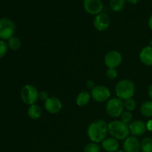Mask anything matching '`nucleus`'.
I'll use <instances>...</instances> for the list:
<instances>
[{
	"label": "nucleus",
	"mask_w": 152,
	"mask_h": 152,
	"mask_svg": "<svg viewBox=\"0 0 152 152\" xmlns=\"http://www.w3.org/2000/svg\"><path fill=\"white\" fill-rule=\"evenodd\" d=\"M148 96H149L150 99L152 100V84L149 86V88H148Z\"/></svg>",
	"instance_id": "30"
},
{
	"label": "nucleus",
	"mask_w": 152,
	"mask_h": 152,
	"mask_svg": "<svg viewBox=\"0 0 152 152\" xmlns=\"http://www.w3.org/2000/svg\"><path fill=\"white\" fill-rule=\"evenodd\" d=\"M139 58L142 63L147 66H152V47L145 46L140 50Z\"/></svg>",
	"instance_id": "14"
},
{
	"label": "nucleus",
	"mask_w": 152,
	"mask_h": 152,
	"mask_svg": "<svg viewBox=\"0 0 152 152\" xmlns=\"http://www.w3.org/2000/svg\"><path fill=\"white\" fill-rule=\"evenodd\" d=\"M150 45H151V47H152V38H151V41H150Z\"/></svg>",
	"instance_id": "34"
},
{
	"label": "nucleus",
	"mask_w": 152,
	"mask_h": 152,
	"mask_svg": "<svg viewBox=\"0 0 152 152\" xmlns=\"http://www.w3.org/2000/svg\"><path fill=\"white\" fill-rule=\"evenodd\" d=\"M116 152H125V151H123V150H118V151H116Z\"/></svg>",
	"instance_id": "33"
},
{
	"label": "nucleus",
	"mask_w": 152,
	"mask_h": 152,
	"mask_svg": "<svg viewBox=\"0 0 152 152\" xmlns=\"http://www.w3.org/2000/svg\"><path fill=\"white\" fill-rule=\"evenodd\" d=\"M91 95L96 102H104L110 99L111 91L106 86H96L91 90Z\"/></svg>",
	"instance_id": "7"
},
{
	"label": "nucleus",
	"mask_w": 152,
	"mask_h": 152,
	"mask_svg": "<svg viewBox=\"0 0 152 152\" xmlns=\"http://www.w3.org/2000/svg\"><path fill=\"white\" fill-rule=\"evenodd\" d=\"M110 18L106 13H101L96 15L94 19V26L98 31H104L108 28L110 25Z\"/></svg>",
	"instance_id": "11"
},
{
	"label": "nucleus",
	"mask_w": 152,
	"mask_h": 152,
	"mask_svg": "<svg viewBox=\"0 0 152 152\" xmlns=\"http://www.w3.org/2000/svg\"><path fill=\"white\" fill-rule=\"evenodd\" d=\"M140 112L144 117H152V100L145 101L141 105Z\"/></svg>",
	"instance_id": "18"
},
{
	"label": "nucleus",
	"mask_w": 152,
	"mask_h": 152,
	"mask_svg": "<svg viewBox=\"0 0 152 152\" xmlns=\"http://www.w3.org/2000/svg\"><path fill=\"white\" fill-rule=\"evenodd\" d=\"M122 61H123V56L121 53L117 50L108 51L104 59V62L108 68H117L121 65Z\"/></svg>",
	"instance_id": "8"
},
{
	"label": "nucleus",
	"mask_w": 152,
	"mask_h": 152,
	"mask_svg": "<svg viewBox=\"0 0 152 152\" xmlns=\"http://www.w3.org/2000/svg\"><path fill=\"white\" fill-rule=\"evenodd\" d=\"M115 93L117 98L126 100L133 97L135 93V86L133 82L128 79L122 80L115 87Z\"/></svg>",
	"instance_id": "3"
},
{
	"label": "nucleus",
	"mask_w": 152,
	"mask_h": 152,
	"mask_svg": "<svg viewBox=\"0 0 152 152\" xmlns=\"http://www.w3.org/2000/svg\"><path fill=\"white\" fill-rule=\"evenodd\" d=\"M28 115L31 120H38L42 115L41 107L37 104L30 105L28 109Z\"/></svg>",
	"instance_id": "17"
},
{
	"label": "nucleus",
	"mask_w": 152,
	"mask_h": 152,
	"mask_svg": "<svg viewBox=\"0 0 152 152\" xmlns=\"http://www.w3.org/2000/svg\"><path fill=\"white\" fill-rule=\"evenodd\" d=\"M16 27L13 21L7 18L0 19V39L3 40L7 39L13 37Z\"/></svg>",
	"instance_id": "6"
},
{
	"label": "nucleus",
	"mask_w": 152,
	"mask_h": 152,
	"mask_svg": "<svg viewBox=\"0 0 152 152\" xmlns=\"http://www.w3.org/2000/svg\"><path fill=\"white\" fill-rule=\"evenodd\" d=\"M129 128L130 133L134 137L142 136L147 131L146 123L142 120H135L129 125Z\"/></svg>",
	"instance_id": "13"
},
{
	"label": "nucleus",
	"mask_w": 152,
	"mask_h": 152,
	"mask_svg": "<svg viewBox=\"0 0 152 152\" xmlns=\"http://www.w3.org/2000/svg\"><path fill=\"white\" fill-rule=\"evenodd\" d=\"M123 149L125 152H140V142L134 136H129L124 141Z\"/></svg>",
	"instance_id": "12"
},
{
	"label": "nucleus",
	"mask_w": 152,
	"mask_h": 152,
	"mask_svg": "<svg viewBox=\"0 0 152 152\" xmlns=\"http://www.w3.org/2000/svg\"><path fill=\"white\" fill-rule=\"evenodd\" d=\"M108 124L104 120H98L92 122L88 127L87 134L91 141L96 143L102 142L108 134Z\"/></svg>",
	"instance_id": "1"
},
{
	"label": "nucleus",
	"mask_w": 152,
	"mask_h": 152,
	"mask_svg": "<svg viewBox=\"0 0 152 152\" xmlns=\"http://www.w3.org/2000/svg\"><path fill=\"white\" fill-rule=\"evenodd\" d=\"M126 1H127L128 2H129L130 4H137L138 2H139L140 0H126Z\"/></svg>",
	"instance_id": "32"
},
{
	"label": "nucleus",
	"mask_w": 152,
	"mask_h": 152,
	"mask_svg": "<svg viewBox=\"0 0 152 152\" xmlns=\"http://www.w3.org/2000/svg\"><path fill=\"white\" fill-rule=\"evenodd\" d=\"M106 112L110 117L117 118L121 116L124 110V103L123 101L119 98H111L108 100L106 104Z\"/></svg>",
	"instance_id": "5"
},
{
	"label": "nucleus",
	"mask_w": 152,
	"mask_h": 152,
	"mask_svg": "<svg viewBox=\"0 0 152 152\" xmlns=\"http://www.w3.org/2000/svg\"><path fill=\"white\" fill-rule=\"evenodd\" d=\"M21 98L25 104L28 105H34L38 101L39 91L35 86L26 85L21 90Z\"/></svg>",
	"instance_id": "4"
},
{
	"label": "nucleus",
	"mask_w": 152,
	"mask_h": 152,
	"mask_svg": "<svg viewBox=\"0 0 152 152\" xmlns=\"http://www.w3.org/2000/svg\"><path fill=\"white\" fill-rule=\"evenodd\" d=\"M126 0H110V8L114 12H120L124 7Z\"/></svg>",
	"instance_id": "19"
},
{
	"label": "nucleus",
	"mask_w": 152,
	"mask_h": 152,
	"mask_svg": "<svg viewBox=\"0 0 152 152\" xmlns=\"http://www.w3.org/2000/svg\"><path fill=\"white\" fill-rule=\"evenodd\" d=\"M142 152H152V138L145 137L140 142Z\"/></svg>",
	"instance_id": "20"
},
{
	"label": "nucleus",
	"mask_w": 152,
	"mask_h": 152,
	"mask_svg": "<svg viewBox=\"0 0 152 152\" xmlns=\"http://www.w3.org/2000/svg\"><path fill=\"white\" fill-rule=\"evenodd\" d=\"M108 133L117 140H123L129 137V126L121 120H114L108 124Z\"/></svg>",
	"instance_id": "2"
},
{
	"label": "nucleus",
	"mask_w": 152,
	"mask_h": 152,
	"mask_svg": "<svg viewBox=\"0 0 152 152\" xmlns=\"http://www.w3.org/2000/svg\"><path fill=\"white\" fill-rule=\"evenodd\" d=\"M148 27H149L150 29L152 31V15L151 16L149 17V19H148Z\"/></svg>",
	"instance_id": "31"
},
{
	"label": "nucleus",
	"mask_w": 152,
	"mask_h": 152,
	"mask_svg": "<svg viewBox=\"0 0 152 152\" xmlns=\"http://www.w3.org/2000/svg\"><path fill=\"white\" fill-rule=\"evenodd\" d=\"M146 129L148 132H152V119L146 123Z\"/></svg>",
	"instance_id": "29"
},
{
	"label": "nucleus",
	"mask_w": 152,
	"mask_h": 152,
	"mask_svg": "<svg viewBox=\"0 0 152 152\" xmlns=\"http://www.w3.org/2000/svg\"><path fill=\"white\" fill-rule=\"evenodd\" d=\"M120 117H121V121L128 125L132 120L133 116H132V114L131 113V111H125L122 113Z\"/></svg>",
	"instance_id": "24"
},
{
	"label": "nucleus",
	"mask_w": 152,
	"mask_h": 152,
	"mask_svg": "<svg viewBox=\"0 0 152 152\" xmlns=\"http://www.w3.org/2000/svg\"><path fill=\"white\" fill-rule=\"evenodd\" d=\"M118 76V72H117L116 68H108L106 71V77L109 80H114Z\"/></svg>",
	"instance_id": "25"
},
{
	"label": "nucleus",
	"mask_w": 152,
	"mask_h": 152,
	"mask_svg": "<svg viewBox=\"0 0 152 152\" xmlns=\"http://www.w3.org/2000/svg\"><path fill=\"white\" fill-rule=\"evenodd\" d=\"M48 98V93L47 91H42L39 92V99H40L41 100L46 101Z\"/></svg>",
	"instance_id": "27"
},
{
	"label": "nucleus",
	"mask_w": 152,
	"mask_h": 152,
	"mask_svg": "<svg viewBox=\"0 0 152 152\" xmlns=\"http://www.w3.org/2000/svg\"><path fill=\"white\" fill-rule=\"evenodd\" d=\"M91 98V95L86 91H81L76 98L77 105L80 107H84L89 103Z\"/></svg>",
	"instance_id": "16"
},
{
	"label": "nucleus",
	"mask_w": 152,
	"mask_h": 152,
	"mask_svg": "<svg viewBox=\"0 0 152 152\" xmlns=\"http://www.w3.org/2000/svg\"><path fill=\"white\" fill-rule=\"evenodd\" d=\"M95 86H95V83L93 80H88V81L86 82V87H87L88 89L92 90Z\"/></svg>",
	"instance_id": "28"
},
{
	"label": "nucleus",
	"mask_w": 152,
	"mask_h": 152,
	"mask_svg": "<svg viewBox=\"0 0 152 152\" xmlns=\"http://www.w3.org/2000/svg\"><path fill=\"white\" fill-rule=\"evenodd\" d=\"M84 152H100V146L96 142H90L86 145Z\"/></svg>",
	"instance_id": "22"
},
{
	"label": "nucleus",
	"mask_w": 152,
	"mask_h": 152,
	"mask_svg": "<svg viewBox=\"0 0 152 152\" xmlns=\"http://www.w3.org/2000/svg\"><path fill=\"white\" fill-rule=\"evenodd\" d=\"M7 46L10 48L11 50H16L20 48L21 41L19 38L16 37H12L7 41Z\"/></svg>",
	"instance_id": "21"
},
{
	"label": "nucleus",
	"mask_w": 152,
	"mask_h": 152,
	"mask_svg": "<svg viewBox=\"0 0 152 152\" xmlns=\"http://www.w3.org/2000/svg\"><path fill=\"white\" fill-rule=\"evenodd\" d=\"M102 147L107 152H116L119 148L118 140L114 137L106 138L102 142Z\"/></svg>",
	"instance_id": "15"
},
{
	"label": "nucleus",
	"mask_w": 152,
	"mask_h": 152,
	"mask_svg": "<svg viewBox=\"0 0 152 152\" xmlns=\"http://www.w3.org/2000/svg\"><path fill=\"white\" fill-rule=\"evenodd\" d=\"M83 7L88 13L95 16L102 13L103 10V4L101 0H84Z\"/></svg>",
	"instance_id": "9"
},
{
	"label": "nucleus",
	"mask_w": 152,
	"mask_h": 152,
	"mask_svg": "<svg viewBox=\"0 0 152 152\" xmlns=\"http://www.w3.org/2000/svg\"><path fill=\"white\" fill-rule=\"evenodd\" d=\"M123 103H124V108H126V111H132L136 108L137 103L134 99H132V98L124 100Z\"/></svg>",
	"instance_id": "23"
},
{
	"label": "nucleus",
	"mask_w": 152,
	"mask_h": 152,
	"mask_svg": "<svg viewBox=\"0 0 152 152\" xmlns=\"http://www.w3.org/2000/svg\"><path fill=\"white\" fill-rule=\"evenodd\" d=\"M7 48H8V46L7 43L3 40H0V59L7 53Z\"/></svg>",
	"instance_id": "26"
},
{
	"label": "nucleus",
	"mask_w": 152,
	"mask_h": 152,
	"mask_svg": "<svg viewBox=\"0 0 152 152\" xmlns=\"http://www.w3.org/2000/svg\"><path fill=\"white\" fill-rule=\"evenodd\" d=\"M62 102L56 96H50L47 100L45 101V108L49 114H58L62 110Z\"/></svg>",
	"instance_id": "10"
}]
</instances>
